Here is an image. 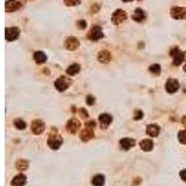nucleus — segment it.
<instances>
[{"label": "nucleus", "instance_id": "5", "mask_svg": "<svg viewBox=\"0 0 186 186\" xmlns=\"http://www.w3.org/2000/svg\"><path fill=\"white\" fill-rule=\"evenodd\" d=\"M128 19L127 13L123 10H117L112 15V22L114 25H118Z\"/></svg>", "mask_w": 186, "mask_h": 186}, {"label": "nucleus", "instance_id": "17", "mask_svg": "<svg viewBox=\"0 0 186 186\" xmlns=\"http://www.w3.org/2000/svg\"><path fill=\"white\" fill-rule=\"evenodd\" d=\"M140 147L141 150H143L144 152H150V151H152L154 148V143L152 140L145 139L140 143Z\"/></svg>", "mask_w": 186, "mask_h": 186}, {"label": "nucleus", "instance_id": "23", "mask_svg": "<svg viewBox=\"0 0 186 186\" xmlns=\"http://www.w3.org/2000/svg\"><path fill=\"white\" fill-rule=\"evenodd\" d=\"M104 182H105V178L102 174H98L94 176L92 179V184L94 186H103Z\"/></svg>", "mask_w": 186, "mask_h": 186}, {"label": "nucleus", "instance_id": "2", "mask_svg": "<svg viewBox=\"0 0 186 186\" xmlns=\"http://www.w3.org/2000/svg\"><path fill=\"white\" fill-rule=\"evenodd\" d=\"M71 85V80L70 78L64 76V75H61L60 76L57 80L55 81L54 83V86L56 87V90L60 92H63L64 90H66L67 88L69 87V86Z\"/></svg>", "mask_w": 186, "mask_h": 186}, {"label": "nucleus", "instance_id": "11", "mask_svg": "<svg viewBox=\"0 0 186 186\" xmlns=\"http://www.w3.org/2000/svg\"><path fill=\"white\" fill-rule=\"evenodd\" d=\"M22 6V0H8L6 3L7 12H13L18 10Z\"/></svg>", "mask_w": 186, "mask_h": 186}, {"label": "nucleus", "instance_id": "27", "mask_svg": "<svg viewBox=\"0 0 186 186\" xmlns=\"http://www.w3.org/2000/svg\"><path fill=\"white\" fill-rule=\"evenodd\" d=\"M178 139L180 143L182 144H186V130H181L178 133Z\"/></svg>", "mask_w": 186, "mask_h": 186}, {"label": "nucleus", "instance_id": "8", "mask_svg": "<svg viewBox=\"0 0 186 186\" xmlns=\"http://www.w3.org/2000/svg\"><path fill=\"white\" fill-rule=\"evenodd\" d=\"M179 88H180V83L177 79L170 78L166 83V90L167 93H170V94L175 93L178 91Z\"/></svg>", "mask_w": 186, "mask_h": 186}, {"label": "nucleus", "instance_id": "32", "mask_svg": "<svg viewBox=\"0 0 186 186\" xmlns=\"http://www.w3.org/2000/svg\"><path fill=\"white\" fill-rule=\"evenodd\" d=\"M78 113H79V114H80V117L82 118H87L88 117V114H87V112L86 111L85 108H80L78 111Z\"/></svg>", "mask_w": 186, "mask_h": 186}, {"label": "nucleus", "instance_id": "31", "mask_svg": "<svg viewBox=\"0 0 186 186\" xmlns=\"http://www.w3.org/2000/svg\"><path fill=\"white\" fill-rule=\"evenodd\" d=\"M86 101H87V104L90 105V106H91V105H93L95 103V98H94L93 96H91V95L87 96Z\"/></svg>", "mask_w": 186, "mask_h": 186}, {"label": "nucleus", "instance_id": "9", "mask_svg": "<svg viewBox=\"0 0 186 186\" xmlns=\"http://www.w3.org/2000/svg\"><path fill=\"white\" fill-rule=\"evenodd\" d=\"M20 37V29L18 27H8L6 28V39L12 42Z\"/></svg>", "mask_w": 186, "mask_h": 186}, {"label": "nucleus", "instance_id": "13", "mask_svg": "<svg viewBox=\"0 0 186 186\" xmlns=\"http://www.w3.org/2000/svg\"><path fill=\"white\" fill-rule=\"evenodd\" d=\"M119 143H120V146L123 150L128 151V150H129L132 147L135 146L136 141H135V140L131 139V138H123V139L120 140Z\"/></svg>", "mask_w": 186, "mask_h": 186}, {"label": "nucleus", "instance_id": "35", "mask_svg": "<svg viewBox=\"0 0 186 186\" xmlns=\"http://www.w3.org/2000/svg\"><path fill=\"white\" fill-rule=\"evenodd\" d=\"M183 70L185 71V73H186V64H185V65L183 66Z\"/></svg>", "mask_w": 186, "mask_h": 186}, {"label": "nucleus", "instance_id": "29", "mask_svg": "<svg viewBox=\"0 0 186 186\" xmlns=\"http://www.w3.org/2000/svg\"><path fill=\"white\" fill-rule=\"evenodd\" d=\"M143 117V111H140V110H137V111H135V113H134V117H133L134 120H140Z\"/></svg>", "mask_w": 186, "mask_h": 186}, {"label": "nucleus", "instance_id": "4", "mask_svg": "<svg viewBox=\"0 0 186 186\" xmlns=\"http://www.w3.org/2000/svg\"><path fill=\"white\" fill-rule=\"evenodd\" d=\"M63 143V140L58 134H52L49 136L48 140V145L52 150H58Z\"/></svg>", "mask_w": 186, "mask_h": 186}, {"label": "nucleus", "instance_id": "16", "mask_svg": "<svg viewBox=\"0 0 186 186\" xmlns=\"http://www.w3.org/2000/svg\"><path fill=\"white\" fill-rule=\"evenodd\" d=\"M160 132V128L155 124H151L146 128V134L150 137H157Z\"/></svg>", "mask_w": 186, "mask_h": 186}, {"label": "nucleus", "instance_id": "19", "mask_svg": "<svg viewBox=\"0 0 186 186\" xmlns=\"http://www.w3.org/2000/svg\"><path fill=\"white\" fill-rule=\"evenodd\" d=\"M25 183H26V177L23 174H19L13 178L11 182V186H23Z\"/></svg>", "mask_w": 186, "mask_h": 186}, {"label": "nucleus", "instance_id": "10", "mask_svg": "<svg viewBox=\"0 0 186 186\" xmlns=\"http://www.w3.org/2000/svg\"><path fill=\"white\" fill-rule=\"evenodd\" d=\"M79 46H80V43L75 37H68L64 42V47L68 50H76L79 48Z\"/></svg>", "mask_w": 186, "mask_h": 186}, {"label": "nucleus", "instance_id": "18", "mask_svg": "<svg viewBox=\"0 0 186 186\" xmlns=\"http://www.w3.org/2000/svg\"><path fill=\"white\" fill-rule=\"evenodd\" d=\"M112 59L111 53L107 50H102L98 54V60L101 63H108Z\"/></svg>", "mask_w": 186, "mask_h": 186}, {"label": "nucleus", "instance_id": "33", "mask_svg": "<svg viewBox=\"0 0 186 186\" xmlns=\"http://www.w3.org/2000/svg\"><path fill=\"white\" fill-rule=\"evenodd\" d=\"M180 176H181V178H182L184 182H186V170H182L181 173H180Z\"/></svg>", "mask_w": 186, "mask_h": 186}, {"label": "nucleus", "instance_id": "1", "mask_svg": "<svg viewBox=\"0 0 186 186\" xmlns=\"http://www.w3.org/2000/svg\"><path fill=\"white\" fill-rule=\"evenodd\" d=\"M170 56H172L173 58V63L176 66H179L180 64H182L184 61V52H182L179 48H173L170 49Z\"/></svg>", "mask_w": 186, "mask_h": 186}, {"label": "nucleus", "instance_id": "25", "mask_svg": "<svg viewBox=\"0 0 186 186\" xmlns=\"http://www.w3.org/2000/svg\"><path fill=\"white\" fill-rule=\"evenodd\" d=\"M14 126L19 130H23L26 128V123L22 119H16L14 121Z\"/></svg>", "mask_w": 186, "mask_h": 186}, {"label": "nucleus", "instance_id": "3", "mask_svg": "<svg viewBox=\"0 0 186 186\" xmlns=\"http://www.w3.org/2000/svg\"><path fill=\"white\" fill-rule=\"evenodd\" d=\"M104 37L102 27L98 25H94L93 27L87 33V38L91 41H98Z\"/></svg>", "mask_w": 186, "mask_h": 186}, {"label": "nucleus", "instance_id": "15", "mask_svg": "<svg viewBox=\"0 0 186 186\" xmlns=\"http://www.w3.org/2000/svg\"><path fill=\"white\" fill-rule=\"evenodd\" d=\"M113 117L109 114H102L99 117V122L101 124L102 128H106L112 123Z\"/></svg>", "mask_w": 186, "mask_h": 186}, {"label": "nucleus", "instance_id": "34", "mask_svg": "<svg viewBox=\"0 0 186 186\" xmlns=\"http://www.w3.org/2000/svg\"><path fill=\"white\" fill-rule=\"evenodd\" d=\"M122 1H124V2H130V1H132V0H122Z\"/></svg>", "mask_w": 186, "mask_h": 186}, {"label": "nucleus", "instance_id": "22", "mask_svg": "<svg viewBox=\"0 0 186 186\" xmlns=\"http://www.w3.org/2000/svg\"><path fill=\"white\" fill-rule=\"evenodd\" d=\"M79 72H80V65L78 63H74L72 65H70L67 69H66V73L67 75L73 76V75H77Z\"/></svg>", "mask_w": 186, "mask_h": 186}, {"label": "nucleus", "instance_id": "20", "mask_svg": "<svg viewBox=\"0 0 186 186\" xmlns=\"http://www.w3.org/2000/svg\"><path fill=\"white\" fill-rule=\"evenodd\" d=\"M47 55L43 51H37L34 54V60L37 64H42L47 61Z\"/></svg>", "mask_w": 186, "mask_h": 186}, {"label": "nucleus", "instance_id": "14", "mask_svg": "<svg viewBox=\"0 0 186 186\" xmlns=\"http://www.w3.org/2000/svg\"><path fill=\"white\" fill-rule=\"evenodd\" d=\"M94 137V130L93 128H90V127H86L85 128L81 130L80 132V138L82 140L84 141H87L90 139H92Z\"/></svg>", "mask_w": 186, "mask_h": 186}, {"label": "nucleus", "instance_id": "26", "mask_svg": "<svg viewBox=\"0 0 186 186\" xmlns=\"http://www.w3.org/2000/svg\"><path fill=\"white\" fill-rule=\"evenodd\" d=\"M28 161H26V160H19L17 162L16 164V167H17V169L18 170H25L28 167Z\"/></svg>", "mask_w": 186, "mask_h": 186}, {"label": "nucleus", "instance_id": "30", "mask_svg": "<svg viewBox=\"0 0 186 186\" xmlns=\"http://www.w3.org/2000/svg\"><path fill=\"white\" fill-rule=\"evenodd\" d=\"M76 25H77L78 29H80V30H84V29L87 28V22H86V21H84V20L78 21L77 23H76Z\"/></svg>", "mask_w": 186, "mask_h": 186}, {"label": "nucleus", "instance_id": "12", "mask_svg": "<svg viewBox=\"0 0 186 186\" xmlns=\"http://www.w3.org/2000/svg\"><path fill=\"white\" fill-rule=\"evenodd\" d=\"M79 128H80V122L75 118L70 119L66 124V129L72 134L76 133V131L78 130Z\"/></svg>", "mask_w": 186, "mask_h": 186}, {"label": "nucleus", "instance_id": "7", "mask_svg": "<svg viewBox=\"0 0 186 186\" xmlns=\"http://www.w3.org/2000/svg\"><path fill=\"white\" fill-rule=\"evenodd\" d=\"M170 16L175 20L186 19V8L182 7H174L170 10Z\"/></svg>", "mask_w": 186, "mask_h": 186}, {"label": "nucleus", "instance_id": "21", "mask_svg": "<svg viewBox=\"0 0 186 186\" xmlns=\"http://www.w3.org/2000/svg\"><path fill=\"white\" fill-rule=\"evenodd\" d=\"M145 18H146V14L141 8H136L134 14L132 15V19L136 22H143L144 21Z\"/></svg>", "mask_w": 186, "mask_h": 186}, {"label": "nucleus", "instance_id": "28", "mask_svg": "<svg viewBox=\"0 0 186 186\" xmlns=\"http://www.w3.org/2000/svg\"><path fill=\"white\" fill-rule=\"evenodd\" d=\"M80 3V0H64V4L69 7H74L77 6Z\"/></svg>", "mask_w": 186, "mask_h": 186}, {"label": "nucleus", "instance_id": "6", "mask_svg": "<svg viewBox=\"0 0 186 186\" xmlns=\"http://www.w3.org/2000/svg\"><path fill=\"white\" fill-rule=\"evenodd\" d=\"M46 128V124L40 119H35L32 122L31 129L34 135H40Z\"/></svg>", "mask_w": 186, "mask_h": 186}, {"label": "nucleus", "instance_id": "24", "mask_svg": "<svg viewBox=\"0 0 186 186\" xmlns=\"http://www.w3.org/2000/svg\"><path fill=\"white\" fill-rule=\"evenodd\" d=\"M149 71L152 74L155 75H159L161 73V66L159 64H157V63H155V64H153V65H151L149 67Z\"/></svg>", "mask_w": 186, "mask_h": 186}]
</instances>
